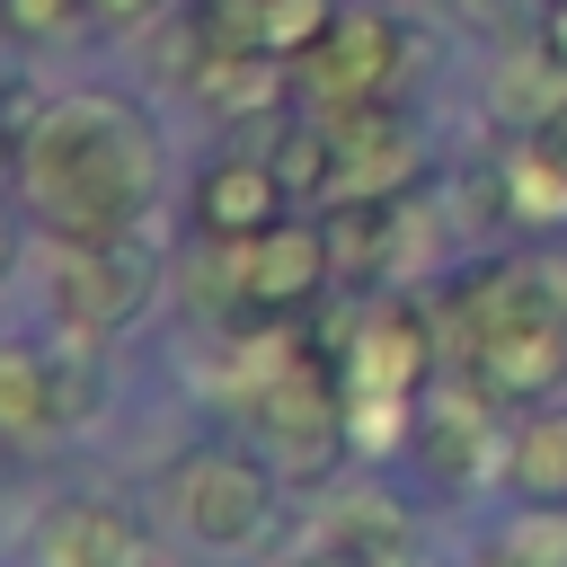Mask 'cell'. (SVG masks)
<instances>
[{
  "label": "cell",
  "mask_w": 567,
  "mask_h": 567,
  "mask_svg": "<svg viewBox=\"0 0 567 567\" xmlns=\"http://www.w3.org/2000/svg\"><path fill=\"white\" fill-rule=\"evenodd\" d=\"M27 195L62 239H133L151 213V124L115 97H62L18 142Z\"/></svg>",
  "instance_id": "cell-1"
},
{
  "label": "cell",
  "mask_w": 567,
  "mask_h": 567,
  "mask_svg": "<svg viewBox=\"0 0 567 567\" xmlns=\"http://www.w3.org/2000/svg\"><path fill=\"white\" fill-rule=\"evenodd\" d=\"M151 292H159V266H151L142 239H71L62 266H53V310L89 337L133 328L151 310Z\"/></svg>",
  "instance_id": "cell-2"
},
{
  "label": "cell",
  "mask_w": 567,
  "mask_h": 567,
  "mask_svg": "<svg viewBox=\"0 0 567 567\" xmlns=\"http://www.w3.org/2000/svg\"><path fill=\"white\" fill-rule=\"evenodd\" d=\"M168 505L204 549H239V540H257L275 523V478L257 461H239V452H195V461H177Z\"/></svg>",
  "instance_id": "cell-3"
},
{
  "label": "cell",
  "mask_w": 567,
  "mask_h": 567,
  "mask_svg": "<svg viewBox=\"0 0 567 567\" xmlns=\"http://www.w3.org/2000/svg\"><path fill=\"white\" fill-rule=\"evenodd\" d=\"M399 62H408V27H399L390 9H354V18H337V27L301 53V89H310L328 115H337V106H372V97H390Z\"/></svg>",
  "instance_id": "cell-4"
},
{
  "label": "cell",
  "mask_w": 567,
  "mask_h": 567,
  "mask_svg": "<svg viewBox=\"0 0 567 567\" xmlns=\"http://www.w3.org/2000/svg\"><path fill=\"white\" fill-rule=\"evenodd\" d=\"M328 257H337V239H328L319 221H275V230H257V239H221L230 292H248V301H266V310L310 301V292L328 284Z\"/></svg>",
  "instance_id": "cell-5"
},
{
  "label": "cell",
  "mask_w": 567,
  "mask_h": 567,
  "mask_svg": "<svg viewBox=\"0 0 567 567\" xmlns=\"http://www.w3.org/2000/svg\"><path fill=\"white\" fill-rule=\"evenodd\" d=\"M416 177V133L390 97L372 106H337V204H399V186Z\"/></svg>",
  "instance_id": "cell-6"
},
{
  "label": "cell",
  "mask_w": 567,
  "mask_h": 567,
  "mask_svg": "<svg viewBox=\"0 0 567 567\" xmlns=\"http://www.w3.org/2000/svg\"><path fill=\"white\" fill-rule=\"evenodd\" d=\"M284 204H292V186H284L275 159H213L204 186H195V221H204V239H257V230L284 221Z\"/></svg>",
  "instance_id": "cell-7"
},
{
  "label": "cell",
  "mask_w": 567,
  "mask_h": 567,
  "mask_svg": "<svg viewBox=\"0 0 567 567\" xmlns=\"http://www.w3.org/2000/svg\"><path fill=\"white\" fill-rule=\"evenodd\" d=\"M425 381V328L408 310H381L372 328H354L346 354V408H408V390Z\"/></svg>",
  "instance_id": "cell-8"
},
{
  "label": "cell",
  "mask_w": 567,
  "mask_h": 567,
  "mask_svg": "<svg viewBox=\"0 0 567 567\" xmlns=\"http://www.w3.org/2000/svg\"><path fill=\"white\" fill-rule=\"evenodd\" d=\"M416 452H425V470H434L443 487L487 478V461H496V434H487V381H470V390H434V399L416 408Z\"/></svg>",
  "instance_id": "cell-9"
},
{
  "label": "cell",
  "mask_w": 567,
  "mask_h": 567,
  "mask_svg": "<svg viewBox=\"0 0 567 567\" xmlns=\"http://www.w3.org/2000/svg\"><path fill=\"white\" fill-rule=\"evenodd\" d=\"M44 567H151L142 558V532L115 514V505H62L44 514Z\"/></svg>",
  "instance_id": "cell-10"
},
{
  "label": "cell",
  "mask_w": 567,
  "mask_h": 567,
  "mask_svg": "<svg viewBox=\"0 0 567 567\" xmlns=\"http://www.w3.org/2000/svg\"><path fill=\"white\" fill-rule=\"evenodd\" d=\"M186 80H195V97H204L213 115H275V106H284V53H266V44L204 53Z\"/></svg>",
  "instance_id": "cell-11"
},
{
  "label": "cell",
  "mask_w": 567,
  "mask_h": 567,
  "mask_svg": "<svg viewBox=\"0 0 567 567\" xmlns=\"http://www.w3.org/2000/svg\"><path fill=\"white\" fill-rule=\"evenodd\" d=\"M408 514L399 505H381V496H346L328 523H319V549H337V558H354V567H408Z\"/></svg>",
  "instance_id": "cell-12"
},
{
  "label": "cell",
  "mask_w": 567,
  "mask_h": 567,
  "mask_svg": "<svg viewBox=\"0 0 567 567\" xmlns=\"http://www.w3.org/2000/svg\"><path fill=\"white\" fill-rule=\"evenodd\" d=\"M496 204H505L514 221H558V213H567V159H558L540 133H523V142L496 159Z\"/></svg>",
  "instance_id": "cell-13"
},
{
  "label": "cell",
  "mask_w": 567,
  "mask_h": 567,
  "mask_svg": "<svg viewBox=\"0 0 567 567\" xmlns=\"http://www.w3.org/2000/svg\"><path fill=\"white\" fill-rule=\"evenodd\" d=\"M558 106H567V62H558L549 44H532V53H514V62L496 71V115H505V124L540 133Z\"/></svg>",
  "instance_id": "cell-14"
},
{
  "label": "cell",
  "mask_w": 567,
  "mask_h": 567,
  "mask_svg": "<svg viewBox=\"0 0 567 567\" xmlns=\"http://www.w3.org/2000/svg\"><path fill=\"white\" fill-rule=\"evenodd\" d=\"M505 478H514V496H567V408L558 399L532 408V425L505 452Z\"/></svg>",
  "instance_id": "cell-15"
},
{
  "label": "cell",
  "mask_w": 567,
  "mask_h": 567,
  "mask_svg": "<svg viewBox=\"0 0 567 567\" xmlns=\"http://www.w3.org/2000/svg\"><path fill=\"white\" fill-rule=\"evenodd\" d=\"M496 567H567V514L558 505H523L496 540H487Z\"/></svg>",
  "instance_id": "cell-16"
},
{
  "label": "cell",
  "mask_w": 567,
  "mask_h": 567,
  "mask_svg": "<svg viewBox=\"0 0 567 567\" xmlns=\"http://www.w3.org/2000/svg\"><path fill=\"white\" fill-rule=\"evenodd\" d=\"M275 168H284L292 195H337V115H328V124H284Z\"/></svg>",
  "instance_id": "cell-17"
},
{
  "label": "cell",
  "mask_w": 567,
  "mask_h": 567,
  "mask_svg": "<svg viewBox=\"0 0 567 567\" xmlns=\"http://www.w3.org/2000/svg\"><path fill=\"white\" fill-rule=\"evenodd\" d=\"M0 416H9V434H53V408H44V354H27V346H9L0 354Z\"/></svg>",
  "instance_id": "cell-18"
},
{
  "label": "cell",
  "mask_w": 567,
  "mask_h": 567,
  "mask_svg": "<svg viewBox=\"0 0 567 567\" xmlns=\"http://www.w3.org/2000/svg\"><path fill=\"white\" fill-rule=\"evenodd\" d=\"M97 399H106V390H97V372H89L80 354H71V363L44 354V408H53V434H80V425L97 416Z\"/></svg>",
  "instance_id": "cell-19"
},
{
  "label": "cell",
  "mask_w": 567,
  "mask_h": 567,
  "mask_svg": "<svg viewBox=\"0 0 567 567\" xmlns=\"http://www.w3.org/2000/svg\"><path fill=\"white\" fill-rule=\"evenodd\" d=\"M452 9H461L478 35H523V27H532V0H452Z\"/></svg>",
  "instance_id": "cell-20"
},
{
  "label": "cell",
  "mask_w": 567,
  "mask_h": 567,
  "mask_svg": "<svg viewBox=\"0 0 567 567\" xmlns=\"http://www.w3.org/2000/svg\"><path fill=\"white\" fill-rule=\"evenodd\" d=\"M71 9H80V0H9V27H27V35H53V27H71Z\"/></svg>",
  "instance_id": "cell-21"
},
{
  "label": "cell",
  "mask_w": 567,
  "mask_h": 567,
  "mask_svg": "<svg viewBox=\"0 0 567 567\" xmlns=\"http://www.w3.org/2000/svg\"><path fill=\"white\" fill-rule=\"evenodd\" d=\"M89 9H97L106 27H142V18H159L168 0H89Z\"/></svg>",
  "instance_id": "cell-22"
},
{
  "label": "cell",
  "mask_w": 567,
  "mask_h": 567,
  "mask_svg": "<svg viewBox=\"0 0 567 567\" xmlns=\"http://www.w3.org/2000/svg\"><path fill=\"white\" fill-rule=\"evenodd\" d=\"M540 44L567 62V0H549V18H540Z\"/></svg>",
  "instance_id": "cell-23"
},
{
  "label": "cell",
  "mask_w": 567,
  "mask_h": 567,
  "mask_svg": "<svg viewBox=\"0 0 567 567\" xmlns=\"http://www.w3.org/2000/svg\"><path fill=\"white\" fill-rule=\"evenodd\" d=\"M540 142H549V151H558V159H567V106H558V115H549V124H540Z\"/></svg>",
  "instance_id": "cell-24"
},
{
  "label": "cell",
  "mask_w": 567,
  "mask_h": 567,
  "mask_svg": "<svg viewBox=\"0 0 567 567\" xmlns=\"http://www.w3.org/2000/svg\"><path fill=\"white\" fill-rule=\"evenodd\" d=\"M292 567H354V558H337V549H310V558H292Z\"/></svg>",
  "instance_id": "cell-25"
}]
</instances>
